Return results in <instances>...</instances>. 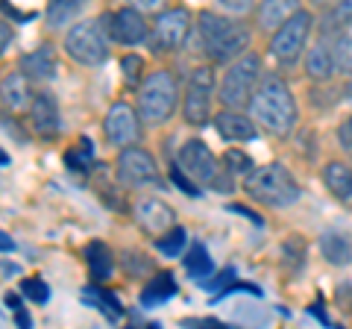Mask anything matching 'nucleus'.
<instances>
[{"instance_id": "nucleus-31", "label": "nucleus", "mask_w": 352, "mask_h": 329, "mask_svg": "<svg viewBox=\"0 0 352 329\" xmlns=\"http://www.w3.org/2000/svg\"><path fill=\"white\" fill-rule=\"evenodd\" d=\"M250 164H252V159L244 156V153H238V150H229L226 156H223V168L235 171V173H247V171H250Z\"/></svg>"}, {"instance_id": "nucleus-29", "label": "nucleus", "mask_w": 352, "mask_h": 329, "mask_svg": "<svg viewBox=\"0 0 352 329\" xmlns=\"http://www.w3.org/2000/svg\"><path fill=\"white\" fill-rule=\"evenodd\" d=\"M141 68H144V59L135 56V53H126V56L120 59V71H124V80H126L129 85H138Z\"/></svg>"}, {"instance_id": "nucleus-32", "label": "nucleus", "mask_w": 352, "mask_h": 329, "mask_svg": "<svg viewBox=\"0 0 352 329\" xmlns=\"http://www.w3.org/2000/svg\"><path fill=\"white\" fill-rule=\"evenodd\" d=\"M217 6L223 12H232V15H247L252 9V0H217Z\"/></svg>"}, {"instance_id": "nucleus-6", "label": "nucleus", "mask_w": 352, "mask_h": 329, "mask_svg": "<svg viewBox=\"0 0 352 329\" xmlns=\"http://www.w3.org/2000/svg\"><path fill=\"white\" fill-rule=\"evenodd\" d=\"M258 83H261V59L256 56V53L247 50V53H241L238 59L229 62L217 94H220V100H223V106L244 109V106H250Z\"/></svg>"}, {"instance_id": "nucleus-24", "label": "nucleus", "mask_w": 352, "mask_h": 329, "mask_svg": "<svg viewBox=\"0 0 352 329\" xmlns=\"http://www.w3.org/2000/svg\"><path fill=\"white\" fill-rule=\"evenodd\" d=\"M320 253L326 256L329 265L340 268V265H349L352 262V244L340 233H332V229H329V233L320 235Z\"/></svg>"}, {"instance_id": "nucleus-25", "label": "nucleus", "mask_w": 352, "mask_h": 329, "mask_svg": "<svg viewBox=\"0 0 352 329\" xmlns=\"http://www.w3.org/2000/svg\"><path fill=\"white\" fill-rule=\"evenodd\" d=\"M185 270H188L197 282H203L206 277H212L214 262H212V256H208V250L203 244H194L188 250V256H185Z\"/></svg>"}, {"instance_id": "nucleus-34", "label": "nucleus", "mask_w": 352, "mask_h": 329, "mask_svg": "<svg viewBox=\"0 0 352 329\" xmlns=\"http://www.w3.org/2000/svg\"><path fill=\"white\" fill-rule=\"evenodd\" d=\"M338 145L344 150H352V115L338 127Z\"/></svg>"}, {"instance_id": "nucleus-30", "label": "nucleus", "mask_w": 352, "mask_h": 329, "mask_svg": "<svg viewBox=\"0 0 352 329\" xmlns=\"http://www.w3.org/2000/svg\"><path fill=\"white\" fill-rule=\"evenodd\" d=\"M21 288H24L27 297L32 303H38V306H44V303L50 300V288H47V282H44V279H24Z\"/></svg>"}, {"instance_id": "nucleus-39", "label": "nucleus", "mask_w": 352, "mask_h": 329, "mask_svg": "<svg viewBox=\"0 0 352 329\" xmlns=\"http://www.w3.org/2000/svg\"><path fill=\"white\" fill-rule=\"evenodd\" d=\"M314 3H317V6H326V3H332V0H314Z\"/></svg>"}, {"instance_id": "nucleus-23", "label": "nucleus", "mask_w": 352, "mask_h": 329, "mask_svg": "<svg viewBox=\"0 0 352 329\" xmlns=\"http://www.w3.org/2000/svg\"><path fill=\"white\" fill-rule=\"evenodd\" d=\"M170 297H176V279L170 277V273H156L147 285L144 291H141V306H162L168 303Z\"/></svg>"}, {"instance_id": "nucleus-19", "label": "nucleus", "mask_w": 352, "mask_h": 329, "mask_svg": "<svg viewBox=\"0 0 352 329\" xmlns=\"http://www.w3.org/2000/svg\"><path fill=\"white\" fill-rule=\"evenodd\" d=\"M32 89H30V76L24 71H15V74H6L3 80V103L6 109L12 112H21V109H30L32 106Z\"/></svg>"}, {"instance_id": "nucleus-9", "label": "nucleus", "mask_w": 352, "mask_h": 329, "mask_svg": "<svg viewBox=\"0 0 352 329\" xmlns=\"http://www.w3.org/2000/svg\"><path fill=\"white\" fill-rule=\"evenodd\" d=\"M118 180L126 189H144V185H159V164L153 159V153L144 147L129 145L120 150L118 156Z\"/></svg>"}, {"instance_id": "nucleus-35", "label": "nucleus", "mask_w": 352, "mask_h": 329, "mask_svg": "<svg viewBox=\"0 0 352 329\" xmlns=\"http://www.w3.org/2000/svg\"><path fill=\"white\" fill-rule=\"evenodd\" d=\"M173 182L179 185V189H182L185 194H197V189H194V185H191L188 180H185V171H182V168H179V164H176V162H173Z\"/></svg>"}, {"instance_id": "nucleus-4", "label": "nucleus", "mask_w": 352, "mask_h": 329, "mask_svg": "<svg viewBox=\"0 0 352 329\" xmlns=\"http://www.w3.org/2000/svg\"><path fill=\"white\" fill-rule=\"evenodd\" d=\"M109 39H112V15H100L97 21H80L65 36V53L88 68H97L109 59Z\"/></svg>"}, {"instance_id": "nucleus-8", "label": "nucleus", "mask_w": 352, "mask_h": 329, "mask_svg": "<svg viewBox=\"0 0 352 329\" xmlns=\"http://www.w3.org/2000/svg\"><path fill=\"white\" fill-rule=\"evenodd\" d=\"M212 94H214V71L203 65L194 68L185 85V100H182V115L188 124L203 127L208 115H212Z\"/></svg>"}, {"instance_id": "nucleus-27", "label": "nucleus", "mask_w": 352, "mask_h": 329, "mask_svg": "<svg viewBox=\"0 0 352 329\" xmlns=\"http://www.w3.org/2000/svg\"><path fill=\"white\" fill-rule=\"evenodd\" d=\"M82 0H47V24L50 27H62L80 12Z\"/></svg>"}, {"instance_id": "nucleus-18", "label": "nucleus", "mask_w": 352, "mask_h": 329, "mask_svg": "<svg viewBox=\"0 0 352 329\" xmlns=\"http://www.w3.org/2000/svg\"><path fill=\"white\" fill-rule=\"evenodd\" d=\"M338 71V56H335V50L326 45V41H317V45L305 53V74L311 76V80L317 83H323L329 80Z\"/></svg>"}, {"instance_id": "nucleus-11", "label": "nucleus", "mask_w": 352, "mask_h": 329, "mask_svg": "<svg viewBox=\"0 0 352 329\" xmlns=\"http://www.w3.org/2000/svg\"><path fill=\"white\" fill-rule=\"evenodd\" d=\"M103 133L109 138V145L129 147L141 138V115L138 109H132L129 103H112L103 120Z\"/></svg>"}, {"instance_id": "nucleus-13", "label": "nucleus", "mask_w": 352, "mask_h": 329, "mask_svg": "<svg viewBox=\"0 0 352 329\" xmlns=\"http://www.w3.org/2000/svg\"><path fill=\"white\" fill-rule=\"evenodd\" d=\"M30 120H32V129L44 138V141H53L62 129V115H59V103L50 92H38L32 97V106H30Z\"/></svg>"}, {"instance_id": "nucleus-28", "label": "nucleus", "mask_w": 352, "mask_h": 329, "mask_svg": "<svg viewBox=\"0 0 352 329\" xmlns=\"http://www.w3.org/2000/svg\"><path fill=\"white\" fill-rule=\"evenodd\" d=\"M335 56H338V68L344 71V74H352V27L338 39Z\"/></svg>"}, {"instance_id": "nucleus-17", "label": "nucleus", "mask_w": 352, "mask_h": 329, "mask_svg": "<svg viewBox=\"0 0 352 329\" xmlns=\"http://www.w3.org/2000/svg\"><path fill=\"white\" fill-rule=\"evenodd\" d=\"M56 68H59V62H56V47L53 45H41V47H36L32 53H27V56L21 59V71L36 83L53 80Z\"/></svg>"}, {"instance_id": "nucleus-5", "label": "nucleus", "mask_w": 352, "mask_h": 329, "mask_svg": "<svg viewBox=\"0 0 352 329\" xmlns=\"http://www.w3.org/2000/svg\"><path fill=\"white\" fill-rule=\"evenodd\" d=\"M176 97L179 85L170 71H153L144 83L138 85V115L144 124H164L176 112Z\"/></svg>"}, {"instance_id": "nucleus-16", "label": "nucleus", "mask_w": 352, "mask_h": 329, "mask_svg": "<svg viewBox=\"0 0 352 329\" xmlns=\"http://www.w3.org/2000/svg\"><path fill=\"white\" fill-rule=\"evenodd\" d=\"M214 127L226 141H252L258 136L256 118L244 115L241 109H229V106L220 115H214Z\"/></svg>"}, {"instance_id": "nucleus-7", "label": "nucleus", "mask_w": 352, "mask_h": 329, "mask_svg": "<svg viewBox=\"0 0 352 329\" xmlns=\"http://www.w3.org/2000/svg\"><path fill=\"white\" fill-rule=\"evenodd\" d=\"M314 18L308 9H296V12L285 21V24L273 32L270 39V50L279 62H296L300 53L305 50V41H308V32H311Z\"/></svg>"}, {"instance_id": "nucleus-22", "label": "nucleus", "mask_w": 352, "mask_h": 329, "mask_svg": "<svg viewBox=\"0 0 352 329\" xmlns=\"http://www.w3.org/2000/svg\"><path fill=\"white\" fill-rule=\"evenodd\" d=\"M85 265L94 282H103L112 277V250L103 241H88L85 244Z\"/></svg>"}, {"instance_id": "nucleus-37", "label": "nucleus", "mask_w": 352, "mask_h": 329, "mask_svg": "<svg viewBox=\"0 0 352 329\" xmlns=\"http://www.w3.org/2000/svg\"><path fill=\"white\" fill-rule=\"evenodd\" d=\"M338 21L344 24H352V0H338V12H335Z\"/></svg>"}, {"instance_id": "nucleus-36", "label": "nucleus", "mask_w": 352, "mask_h": 329, "mask_svg": "<svg viewBox=\"0 0 352 329\" xmlns=\"http://www.w3.org/2000/svg\"><path fill=\"white\" fill-rule=\"evenodd\" d=\"M126 3L141 9V12H156V9H162L164 0H126Z\"/></svg>"}, {"instance_id": "nucleus-3", "label": "nucleus", "mask_w": 352, "mask_h": 329, "mask_svg": "<svg viewBox=\"0 0 352 329\" xmlns=\"http://www.w3.org/2000/svg\"><path fill=\"white\" fill-rule=\"evenodd\" d=\"M200 45L212 62H232L247 53L250 30L241 21H229L214 12H200Z\"/></svg>"}, {"instance_id": "nucleus-10", "label": "nucleus", "mask_w": 352, "mask_h": 329, "mask_svg": "<svg viewBox=\"0 0 352 329\" xmlns=\"http://www.w3.org/2000/svg\"><path fill=\"white\" fill-rule=\"evenodd\" d=\"M176 164H179V168L200 185H214L217 177H220V164L214 159V153L208 150V145L200 138L185 141V145L179 147V156H176Z\"/></svg>"}, {"instance_id": "nucleus-12", "label": "nucleus", "mask_w": 352, "mask_h": 329, "mask_svg": "<svg viewBox=\"0 0 352 329\" xmlns=\"http://www.w3.org/2000/svg\"><path fill=\"white\" fill-rule=\"evenodd\" d=\"M191 32V12L188 9H168L153 24V45L156 50H176L185 45Z\"/></svg>"}, {"instance_id": "nucleus-15", "label": "nucleus", "mask_w": 352, "mask_h": 329, "mask_svg": "<svg viewBox=\"0 0 352 329\" xmlns=\"http://www.w3.org/2000/svg\"><path fill=\"white\" fill-rule=\"evenodd\" d=\"M147 36H150V30H147V21L141 15V9L126 6L112 15V41H118V45L132 47V45H141Z\"/></svg>"}, {"instance_id": "nucleus-26", "label": "nucleus", "mask_w": 352, "mask_h": 329, "mask_svg": "<svg viewBox=\"0 0 352 329\" xmlns=\"http://www.w3.org/2000/svg\"><path fill=\"white\" fill-rule=\"evenodd\" d=\"M185 241H188V233L176 224V226H170L168 233H162V235H156V250L162 256H170V259H176L185 250Z\"/></svg>"}, {"instance_id": "nucleus-14", "label": "nucleus", "mask_w": 352, "mask_h": 329, "mask_svg": "<svg viewBox=\"0 0 352 329\" xmlns=\"http://www.w3.org/2000/svg\"><path fill=\"white\" fill-rule=\"evenodd\" d=\"M132 215H135L138 226L144 229V233H150V235H162V233H168L170 226H176L173 209L164 200H156V197H144V200H138L135 209H132Z\"/></svg>"}, {"instance_id": "nucleus-20", "label": "nucleus", "mask_w": 352, "mask_h": 329, "mask_svg": "<svg viewBox=\"0 0 352 329\" xmlns=\"http://www.w3.org/2000/svg\"><path fill=\"white\" fill-rule=\"evenodd\" d=\"M323 182L326 189L332 191V197H338L340 203L352 206V168L344 162H329L323 168Z\"/></svg>"}, {"instance_id": "nucleus-1", "label": "nucleus", "mask_w": 352, "mask_h": 329, "mask_svg": "<svg viewBox=\"0 0 352 329\" xmlns=\"http://www.w3.org/2000/svg\"><path fill=\"white\" fill-rule=\"evenodd\" d=\"M250 115L256 118V124H261L267 133L273 136H288L296 127V118H300V109L288 89V83L276 74L261 76L256 94L250 100Z\"/></svg>"}, {"instance_id": "nucleus-33", "label": "nucleus", "mask_w": 352, "mask_h": 329, "mask_svg": "<svg viewBox=\"0 0 352 329\" xmlns=\"http://www.w3.org/2000/svg\"><path fill=\"white\" fill-rule=\"evenodd\" d=\"M100 309L109 312V317H112V321H118V317L124 315V309H120L118 300H115V294H100Z\"/></svg>"}, {"instance_id": "nucleus-38", "label": "nucleus", "mask_w": 352, "mask_h": 329, "mask_svg": "<svg viewBox=\"0 0 352 329\" xmlns=\"http://www.w3.org/2000/svg\"><path fill=\"white\" fill-rule=\"evenodd\" d=\"M6 47H9V27L3 24V50H6Z\"/></svg>"}, {"instance_id": "nucleus-2", "label": "nucleus", "mask_w": 352, "mask_h": 329, "mask_svg": "<svg viewBox=\"0 0 352 329\" xmlns=\"http://www.w3.org/2000/svg\"><path fill=\"white\" fill-rule=\"evenodd\" d=\"M244 191L267 209H285L300 200V185H296L294 173L276 162L252 168L244 177Z\"/></svg>"}, {"instance_id": "nucleus-21", "label": "nucleus", "mask_w": 352, "mask_h": 329, "mask_svg": "<svg viewBox=\"0 0 352 329\" xmlns=\"http://www.w3.org/2000/svg\"><path fill=\"white\" fill-rule=\"evenodd\" d=\"M296 9H300L296 0H261V6H258V27L267 30V32H276L285 21L296 12Z\"/></svg>"}]
</instances>
